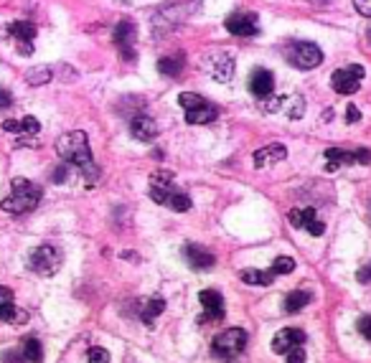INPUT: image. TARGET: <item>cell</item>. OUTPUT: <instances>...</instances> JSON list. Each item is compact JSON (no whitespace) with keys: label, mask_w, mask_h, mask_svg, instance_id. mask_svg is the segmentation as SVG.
I'll return each mask as SVG.
<instances>
[{"label":"cell","mask_w":371,"mask_h":363,"mask_svg":"<svg viewBox=\"0 0 371 363\" xmlns=\"http://www.w3.org/2000/svg\"><path fill=\"white\" fill-rule=\"evenodd\" d=\"M56 153L64 163H71L81 170L84 180H87V188H92L99 178V168L94 165L92 150H89V140L81 130H74V133H66L56 140Z\"/></svg>","instance_id":"cell-1"},{"label":"cell","mask_w":371,"mask_h":363,"mask_svg":"<svg viewBox=\"0 0 371 363\" xmlns=\"http://www.w3.org/2000/svg\"><path fill=\"white\" fill-rule=\"evenodd\" d=\"M148 190H151L153 201L166 206V201H168L176 190H178V185H176L173 173H168V170H158V173L151 175V188Z\"/></svg>","instance_id":"cell-8"},{"label":"cell","mask_w":371,"mask_h":363,"mask_svg":"<svg viewBox=\"0 0 371 363\" xmlns=\"http://www.w3.org/2000/svg\"><path fill=\"white\" fill-rule=\"evenodd\" d=\"M112 39H115L117 48H120L122 58H128V61H133L135 58V39H138V29H135L133 21H120V24L115 26V34H112Z\"/></svg>","instance_id":"cell-7"},{"label":"cell","mask_w":371,"mask_h":363,"mask_svg":"<svg viewBox=\"0 0 371 363\" xmlns=\"http://www.w3.org/2000/svg\"><path fill=\"white\" fill-rule=\"evenodd\" d=\"M247 346V330L244 328H229L219 333L211 343V353L216 358H237Z\"/></svg>","instance_id":"cell-5"},{"label":"cell","mask_w":371,"mask_h":363,"mask_svg":"<svg viewBox=\"0 0 371 363\" xmlns=\"http://www.w3.org/2000/svg\"><path fill=\"white\" fill-rule=\"evenodd\" d=\"M305 343V333L300 328H283L278 335L273 338V351L278 356H285V353L290 351V348H298Z\"/></svg>","instance_id":"cell-12"},{"label":"cell","mask_w":371,"mask_h":363,"mask_svg":"<svg viewBox=\"0 0 371 363\" xmlns=\"http://www.w3.org/2000/svg\"><path fill=\"white\" fill-rule=\"evenodd\" d=\"M3 363H26L24 351H21V348H8V351L3 353Z\"/></svg>","instance_id":"cell-34"},{"label":"cell","mask_w":371,"mask_h":363,"mask_svg":"<svg viewBox=\"0 0 371 363\" xmlns=\"http://www.w3.org/2000/svg\"><path fill=\"white\" fill-rule=\"evenodd\" d=\"M226 31L234 36H255L257 34V16L255 13H232L226 18Z\"/></svg>","instance_id":"cell-11"},{"label":"cell","mask_w":371,"mask_h":363,"mask_svg":"<svg viewBox=\"0 0 371 363\" xmlns=\"http://www.w3.org/2000/svg\"><path fill=\"white\" fill-rule=\"evenodd\" d=\"M8 34L18 41V51L21 53L29 56V53L34 51L31 44H34V39H36V26L31 24V21H13V24L8 26Z\"/></svg>","instance_id":"cell-10"},{"label":"cell","mask_w":371,"mask_h":363,"mask_svg":"<svg viewBox=\"0 0 371 363\" xmlns=\"http://www.w3.org/2000/svg\"><path fill=\"white\" fill-rule=\"evenodd\" d=\"M203 310H206V320H221L224 317V297L216 290H203L198 295Z\"/></svg>","instance_id":"cell-15"},{"label":"cell","mask_w":371,"mask_h":363,"mask_svg":"<svg viewBox=\"0 0 371 363\" xmlns=\"http://www.w3.org/2000/svg\"><path fill=\"white\" fill-rule=\"evenodd\" d=\"M163 310H166V300H163V297H148V300H140L138 315L146 325H153Z\"/></svg>","instance_id":"cell-18"},{"label":"cell","mask_w":371,"mask_h":363,"mask_svg":"<svg viewBox=\"0 0 371 363\" xmlns=\"http://www.w3.org/2000/svg\"><path fill=\"white\" fill-rule=\"evenodd\" d=\"M21 351H24L26 363H41L44 361V348H41L39 338H26L21 343Z\"/></svg>","instance_id":"cell-24"},{"label":"cell","mask_w":371,"mask_h":363,"mask_svg":"<svg viewBox=\"0 0 371 363\" xmlns=\"http://www.w3.org/2000/svg\"><path fill=\"white\" fill-rule=\"evenodd\" d=\"M26 81L31 87H44V84L51 81V69L49 66H34V69L26 71Z\"/></svg>","instance_id":"cell-26"},{"label":"cell","mask_w":371,"mask_h":363,"mask_svg":"<svg viewBox=\"0 0 371 363\" xmlns=\"http://www.w3.org/2000/svg\"><path fill=\"white\" fill-rule=\"evenodd\" d=\"M361 79H364V66H361V63H348V66H343V69L333 71L331 87L336 89L338 94L346 97V94L359 92Z\"/></svg>","instance_id":"cell-6"},{"label":"cell","mask_w":371,"mask_h":363,"mask_svg":"<svg viewBox=\"0 0 371 363\" xmlns=\"http://www.w3.org/2000/svg\"><path fill=\"white\" fill-rule=\"evenodd\" d=\"M308 3H325V0H308Z\"/></svg>","instance_id":"cell-46"},{"label":"cell","mask_w":371,"mask_h":363,"mask_svg":"<svg viewBox=\"0 0 371 363\" xmlns=\"http://www.w3.org/2000/svg\"><path fill=\"white\" fill-rule=\"evenodd\" d=\"M178 104L183 107V110H196V107L209 104V99H203L201 94H196V92H181L178 94Z\"/></svg>","instance_id":"cell-27"},{"label":"cell","mask_w":371,"mask_h":363,"mask_svg":"<svg viewBox=\"0 0 371 363\" xmlns=\"http://www.w3.org/2000/svg\"><path fill=\"white\" fill-rule=\"evenodd\" d=\"M369 41H371V29H369Z\"/></svg>","instance_id":"cell-47"},{"label":"cell","mask_w":371,"mask_h":363,"mask_svg":"<svg viewBox=\"0 0 371 363\" xmlns=\"http://www.w3.org/2000/svg\"><path fill=\"white\" fill-rule=\"evenodd\" d=\"M361 120V112H359V107L356 104H348V110H346V122L348 125H356V122Z\"/></svg>","instance_id":"cell-37"},{"label":"cell","mask_w":371,"mask_h":363,"mask_svg":"<svg viewBox=\"0 0 371 363\" xmlns=\"http://www.w3.org/2000/svg\"><path fill=\"white\" fill-rule=\"evenodd\" d=\"M13 104V94L8 92V89L0 87V110H6V107H11Z\"/></svg>","instance_id":"cell-42"},{"label":"cell","mask_w":371,"mask_h":363,"mask_svg":"<svg viewBox=\"0 0 371 363\" xmlns=\"http://www.w3.org/2000/svg\"><path fill=\"white\" fill-rule=\"evenodd\" d=\"M54 183H64L66 178H69V165H59L56 170H54Z\"/></svg>","instance_id":"cell-39"},{"label":"cell","mask_w":371,"mask_h":363,"mask_svg":"<svg viewBox=\"0 0 371 363\" xmlns=\"http://www.w3.org/2000/svg\"><path fill=\"white\" fill-rule=\"evenodd\" d=\"M0 320L11 325H24L29 323V312L16 307L13 302H0Z\"/></svg>","instance_id":"cell-21"},{"label":"cell","mask_w":371,"mask_h":363,"mask_svg":"<svg viewBox=\"0 0 371 363\" xmlns=\"http://www.w3.org/2000/svg\"><path fill=\"white\" fill-rule=\"evenodd\" d=\"M285 356H288V363H305V351H303V346L290 348Z\"/></svg>","instance_id":"cell-35"},{"label":"cell","mask_w":371,"mask_h":363,"mask_svg":"<svg viewBox=\"0 0 371 363\" xmlns=\"http://www.w3.org/2000/svg\"><path fill=\"white\" fill-rule=\"evenodd\" d=\"M219 117V110L214 104H203V107H196V110H186V122L188 125H211V122Z\"/></svg>","instance_id":"cell-19"},{"label":"cell","mask_w":371,"mask_h":363,"mask_svg":"<svg viewBox=\"0 0 371 363\" xmlns=\"http://www.w3.org/2000/svg\"><path fill=\"white\" fill-rule=\"evenodd\" d=\"M87 358H89V363H110V353H107L105 348H99V346L89 348Z\"/></svg>","instance_id":"cell-31"},{"label":"cell","mask_w":371,"mask_h":363,"mask_svg":"<svg viewBox=\"0 0 371 363\" xmlns=\"http://www.w3.org/2000/svg\"><path fill=\"white\" fill-rule=\"evenodd\" d=\"M158 71L163 76H178L183 71V53H176V56H163L158 61Z\"/></svg>","instance_id":"cell-23"},{"label":"cell","mask_w":371,"mask_h":363,"mask_svg":"<svg viewBox=\"0 0 371 363\" xmlns=\"http://www.w3.org/2000/svg\"><path fill=\"white\" fill-rule=\"evenodd\" d=\"M11 185H13L11 196H6L3 203H0V208L6 213H29L39 206L41 196H44L41 185L31 183V180H26V178H16Z\"/></svg>","instance_id":"cell-2"},{"label":"cell","mask_w":371,"mask_h":363,"mask_svg":"<svg viewBox=\"0 0 371 363\" xmlns=\"http://www.w3.org/2000/svg\"><path fill=\"white\" fill-rule=\"evenodd\" d=\"M310 300H313V295L308 292V290H295V292H290L285 297V312H300L303 307L310 305Z\"/></svg>","instance_id":"cell-22"},{"label":"cell","mask_w":371,"mask_h":363,"mask_svg":"<svg viewBox=\"0 0 371 363\" xmlns=\"http://www.w3.org/2000/svg\"><path fill=\"white\" fill-rule=\"evenodd\" d=\"M61 249L54 247V244H41V247H36L34 252H31L29 257V267L36 272V275L41 277H51L59 272V267H61Z\"/></svg>","instance_id":"cell-4"},{"label":"cell","mask_w":371,"mask_h":363,"mask_svg":"<svg viewBox=\"0 0 371 363\" xmlns=\"http://www.w3.org/2000/svg\"><path fill=\"white\" fill-rule=\"evenodd\" d=\"M305 231H308V234H313V237H323V234H325V224H323V221L315 219L313 224L305 226Z\"/></svg>","instance_id":"cell-36"},{"label":"cell","mask_w":371,"mask_h":363,"mask_svg":"<svg viewBox=\"0 0 371 363\" xmlns=\"http://www.w3.org/2000/svg\"><path fill=\"white\" fill-rule=\"evenodd\" d=\"M0 302H13V290L0 285Z\"/></svg>","instance_id":"cell-45"},{"label":"cell","mask_w":371,"mask_h":363,"mask_svg":"<svg viewBox=\"0 0 371 363\" xmlns=\"http://www.w3.org/2000/svg\"><path fill=\"white\" fill-rule=\"evenodd\" d=\"M280 104H283V99H280V97L270 99V94H267V97H260V110L262 112H278Z\"/></svg>","instance_id":"cell-33"},{"label":"cell","mask_w":371,"mask_h":363,"mask_svg":"<svg viewBox=\"0 0 371 363\" xmlns=\"http://www.w3.org/2000/svg\"><path fill=\"white\" fill-rule=\"evenodd\" d=\"M295 260L293 257H278V260L273 262V272L275 275H290L293 270H295Z\"/></svg>","instance_id":"cell-29"},{"label":"cell","mask_w":371,"mask_h":363,"mask_svg":"<svg viewBox=\"0 0 371 363\" xmlns=\"http://www.w3.org/2000/svg\"><path fill=\"white\" fill-rule=\"evenodd\" d=\"M356 163H359V165H369V163H371V153L366 150V148L356 150Z\"/></svg>","instance_id":"cell-43"},{"label":"cell","mask_w":371,"mask_h":363,"mask_svg":"<svg viewBox=\"0 0 371 363\" xmlns=\"http://www.w3.org/2000/svg\"><path fill=\"white\" fill-rule=\"evenodd\" d=\"M303 115H305V102H303V97H293L290 107H288V117L290 120H300Z\"/></svg>","instance_id":"cell-30"},{"label":"cell","mask_w":371,"mask_h":363,"mask_svg":"<svg viewBox=\"0 0 371 363\" xmlns=\"http://www.w3.org/2000/svg\"><path fill=\"white\" fill-rule=\"evenodd\" d=\"M283 56L290 66H295V69L300 71L315 69V66H320V61H323V51L315 46L313 41H290V44L283 48Z\"/></svg>","instance_id":"cell-3"},{"label":"cell","mask_w":371,"mask_h":363,"mask_svg":"<svg viewBox=\"0 0 371 363\" xmlns=\"http://www.w3.org/2000/svg\"><path fill=\"white\" fill-rule=\"evenodd\" d=\"M209 74L214 76L216 81H221V84H226V81L234 76V58L229 56V53H214L211 56V63H209Z\"/></svg>","instance_id":"cell-14"},{"label":"cell","mask_w":371,"mask_h":363,"mask_svg":"<svg viewBox=\"0 0 371 363\" xmlns=\"http://www.w3.org/2000/svg\"><path fill=\"white\" fill-rule=\"evenodd\" d=\"M166 206L171 208V211H178V213H183V211H188V208H191V198L186 196L183 190H176L173 196L168 198V201H166Z\"/></svg>","instance_id":"cell-28"},{"label":"cell","mask_w":371,"mask_h":363,"mask_svg":"<svg viewBox=\"0 0 371 363\" xmlns=\"http://www.w3.org/2000/svg\"><path fill=\"white\" fill-rule=\"evenodd\" d=\"M41 130V122L36 117H24L21 120V135H36Z\"/></svg>","instance_id":"cell-32"},{"label":"cell","mask_w":371,"mask_h":363,"mask_svg":"<svg viewBox=\"0 0 371 363\" xmlns=\"http://www.w3.org/2000/svg\"><path fill=\"white\" fill-rule=\"evenodd\" d=\"M325 158H328L325 170H338L341 165H356V153L341 150V148H328V150H325Z\"/></svg>","instance_id":"cell-20"},{"label":"cell","mask_w":371,"mask_h":363,"mask_svg":"<svg viewBox=\"0 0 371 363\" xmlns=\"http://www.w3.org/2000/svg\"><path fill=\"white\" fill-rule=\"evenodd\" d=\"M273 87H275V76L273 71L267 69H255L250 76V92L255 97H267V94H273Z\"/></svg>","instance_id":"cell-16"},{"label":"cell","mask_w":371,"mask_h":363,"mask_svg":"<svg viewBox=\"0 0 371 363\" xmlns=\"http://www.w3.org/2000/svg\"><path fill=\"white\" fill-rule=\"evenodd\" d=\"M130 135H133L135 140H140V143H151V140H156L158 138L156 120L148 115H135L133 120H130Z\"/></svg>","instance_id":"cell-13"},{"label":"cell","mask_w":371,"mask_h":363,"mask_svg":"<svg viewBox=\"0 0 371 363\" xmlns=\"http://www.w3.org/2000/svg\"><path fill=\"white\" fill-rule=\"evenodd\" d=\"M183 257L196 272L214 270V265H216V257L209 252V249H203L201 244H186V247H183Z\"/></svg>","instance_id":"cell-9"},{"label":"cell","mask_w":371,"mask_h":363,"mask_svg":"<svg viewBox=\"0 0 371 363\" xmlns=\"http://www.w3.org/2000/svg\"><path fill=\"white\" fill-rule=\"evenodd\" d=\"M3 130H6V133H18V135H21V122H18V120H6V122H3Z\"/></svg>","instance_id":"cell-44"},{"label":"cell","mask_w":371,"mask_h":363,"mask_svg":"<svg viewBox=\"0 0 371 363\" xmlns=\"http://www.w3.org/2000/svg\"><path fill=\"white\" fill-rule=\"evenodd\" d=\"M356 280H359L361 285H369L371 282V262H369V265H364L359 272H356Z\"/></svg>","instance_id":"cell-40"},{"label":"cell","mask_w":371,"mask_h":363,"mask_svg":"<svg viewBox=\"0 0 371 363\" xmlns=\"http://www.w3.org/2000/svg\"><path fill=\"white\" fill-rule=\"evenodd\" d=\"M242 282L247 285H260V287H265V285H270L275 280V272H260V270H244L242 275Z\"/></svg>","instance_id":"cell-25"},{"label":"cell","mask_w":371,"mask_h":363,"mask_svg":"<svg viewBox=\"0 0 371 363\" xmlns=\"http://www.w3.org/2000/svg\"><path fill=\"white\" fill-rule=\"evenodd\" d=\"M354 6H356V11H359L361 16L371 18V0H354Z\"/></svg>","instance_id":"cell-41"},{"label":"cell","mask_w":371,"mask_h":363,"mask_svg":"<svg viewBox=\"0 0 371 363\" xmlns=\"http://www.w3.org/2000/svg\"><path fill=\"white\" fill-rule=\"evenodd\" d=\"M285 155H288L285 145H280V143L265 145V148H260V150L255 153V165L257 168H267V165H273V163L285 160Z\"/></svg>","instance_id":"cell-17"},{"label":"cell","mask_w":371,"mask_h":363,"mask_svg":"<svg viewBox=\"0 0 371 363\" xmlns=\"http://www.w3.org/2000/svg\"><path fill=\"white\" fill-rule=\"evenodd\" d=\"M359 333L364 335L366 340H371V317L369 315H364L359 320Z\"/></svg>","instance_id":"cell-38"}]
</instances>
